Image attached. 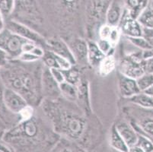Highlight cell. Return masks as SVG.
<instances>
[{"instance_id": "7a4b0ae2", "label": "cell", "mask_w": 153, "mask_h": 152, "mask_svg": "<svg viewBox=\"0 0 153 152\" xmlns=\"http://www.w3.org/2000/svg\"><path fill=\"white\" fill-rule=\"evenodd\" d=\"M28 41L7 28L0 31V48L6 53L9 59H19L23 53L24 45Z\"/></svg>"}, {"instance_id": "277c9868", "label": "cell", "mask_w": 153, "mask_h": 152, "mask_svg": "<svg viewBox=\"0 0 153 152\" xmlns=\"http://www.w3.org/2000/svg\"><path fill=\"white\" fill-rule=\"evenodd\" d=\"M118 27L121 31V33H123L128 37H143V27L138 20L131 18L126 8Z\"/></svg>"}, {"instance_id": "8992f818", "label": "cell", "mask_w": 153, "mask_h": 152, "mask_svg": "<svg viewBox=\"0 0 153 152\" xmlns=\"http://www.w3.org/2000/svg\"><path fill=\"white\" fill-rule=\"evenodd\" d=\"M6 28L14 33L26 39V40L35 43L36 44H40L44 42V39L40 34L32 30L30 27H27L23 24H21L15 21H10L7 23Z\"/></svg>"}, {"instance_id": "cb8c5ba5", "label": "cell", "mask_w": 153, "mask_h": 152, "mask_svg": "<svg viewBox=\"0 0 153 152\" xmlns=\"http://www.w3.org/2000/svg\"><path fill=\"white\" fill-rule=\"evenodd\" d=\"M129 41L135 47H138L139 49L142 50L143 51L149 50H152L151 45L148 42V40L145 38L144 37H128Z\"/></svg>"}, {"instance_id": "ac0fdd59", "label": "cell", "mask_w": 153, "mask_h": 152, "mask_svg": "<svg viewBox=\"0 0 153 152\" xmlns=\"http://www.w3.org/2000/svg\"><path fill=\"white\" fill-rule=\"evenodd\" d=\"M137 20L142 25L143 29H148V30L153 29V8L148 5V6L143 10Z\"/></svg>"}, {"instance_id": "60d3db41", "label": "cell", "mask_w": 153, "mask_h": 152, "mask_svg": "<svg viewBox=\"0 0 153 152\" xmlns=\"http://www.w3.org/2000/svg\"><path fill=\"white\" fill-rule=\"evenodd\" d=\"M118 152H119V151H118Z\"/></svg>"}, {"instance_id": "d6986e66", "label": "cell", "mask_w": 153, "mask_h": 152, "mask_svg": "<svg viewBox=\"0 0 153 152\" xmlns=\"http://www.w3.org/2000/svg\"><path fill=\"white\" fill-rule=\"evenodd\" d=\"M115 67H116L115 58L112 55H109L104 57V59L101 61L98 66V70L101 75L106 76L114 70Z\"/></svg>"}, {"instance_id": "83f0119b", "label": "cell", "mask_w": 153, "mask_h": 152, "mask_svg": "<svg viewBox=\"0 0 153 152\" xmlns=\"http://www.w3.org/2000/svg\"><path fill=\"white\" fill-rule=\"evenodd\" d=\"M121 36V31L118 27H112L111 33H110L108 40L111 42L113 47H114L119 41L120 38Z\"/></svg>"}, {"instance_id": "2e32d148", "label": "cell", "mask_w": 153, "mask_h": 152, "mask_svg": "<svg viewBox=\"0 0 153 152\" xmlns=\"http://www.w3.org/2000/svg\"><path fill=\"white\" fill-rule=\"evenodd\" d=\"M72 48L70 49L72 54L76 59L83 60L87 59L88 56V43L82 39H76L72 42Z\"/></svg>"}, {"instance_id": "d4e9b609", "label": "cell", "mask_w": 153, "mask_h": 152, "mask_svg": "<svg viewBox=\"0 0 153 152\" xmlns=\"http://www.w3.org/2000/svg\"><path fill=\"white\" fill-rule=\"evenodd\" d=\"M15 8V1L12 0H2L0 1V13L3 19L8 17L13 12Z\"/></svg>"}, {"instance_id": "4dcf8cb0", "label": "cell", "mask_w": 153, "mask_h": 152, "mask_svg": "<svg viewBox=\"0 0 153 152\" xmlns=\"http://www.w3.org/2000/svg\"><path fill=\"white\" fill-rule=\"evenodd\" d=\"M50 72H51L54 80L59 85L65 82V78H64L63 72L62 70L59 69H50Z\"/></svg>"}, {"instance_id": "836d02e7", "label": "cell", "mask_w": 153, "mask_h": 152, "mask_svg": "<svg viewBox=\"0 0 153 152\" xmlns=\"http://www.w3.org/2000/svg\"><path fill=\"white\" fill-rule=\"evenodd\" d=\"M143 37L148 40L153 50V29H143Z\"/></svg>"}, {"instance_id": "603a6c76", "label": "cell", "mask_w": 153, "mask_h": 152, "mask_svg": "<svg viewBox=\"0 0 153 152\" xmlns=\"http://www.w3.org/2000/svg\"><path fill=\"white\" fill-rule=\"evenodd\" d=\"M136 82L140 91H146L153 85V74H143L141 77L136 79Z\"/></svg>"}, {"instance_id": "4316f807", "label": "cell", "mask_w": 153, "mask_h": 152, "mask_svg": "<svg viewBox=\"0 0 153 152\" xmlns=\"http://www.w3.org/2000/svg\"><path fill=\"white\" fill-rule=\"evenodd\" d=\"M96 44L98 45L99 50H101V52L105 56L111 55L110 53H111V51L112 50L113 46L109 40L99 39V40L97 41Z\"/></svg>"}, {"instance_id": "30bf717a", "label": "cell", "mask_w": 153, "mask_h": 152, "mask_svg": "<svg viewBox=\"0 0 153 152\" xmlns=\"http://www.w3.org/2000/svg\"><path fill=\"white\" fill-rule=\"evenodd\" d=\"M116 128L128 147H132L137 144L138 133L136 132L133 125L126 122H120L116 125Z\"/></svg>"}, {"instance_id": "8fae6325", "label": "cell", "mask_w": 153, "mask_h": 152, "mask_svg": "<svg viewBox=\"0 0 153 152\" xmlns=\"http://www.w3.org/2000/svg\"><path fill=\"white\" fill-rule=\"evenodd\" d=\"M123 5L119 2H111L109 7L108 8L106 13L107 24L110 25L111 27H117L119 25L120 22L121 20L122 15L124 12Z\"/></svg>"}, {"instance_id": "1f68e13d", "label": "cell", "mask_w": 153, "mask_h": 152, "mask_svg": "<svg viewBox=\"0 0 153 152\" xmlns=\"http://www.w3.org/2000/svg\"><path fill=\"white\" fill-rule=\"evenodd\" d=\"M19 60L23 62H27V63H30V62H34L36 61L39 60L40 59L32 54L31 53H22V55L19 57Z\"/></svg>"}, {"instance_id": "5b68a950", "label": "cell", "mask_w": 153, "mask_h": 152, "mask_svg": "<svg viewBox=\"0 0 153 152\" xmlns=\"http://www.w3.org/2000/svg\"><path fill=\"white\" fill-rule=\"evenodd\" d=\"M4 104L8 110L14 114H20L28 106L27 100L21 94L10 88L5 87L3 93Z\"/></svg>"}, {"instance_id": "9c48e42d", "label": "cell", "mask_w": 153, "mask_h": 152, "mask_svg": "<svg viewBox=\"0 0 153 152\" xmlns=\"http://www.w3.org/2000/svg\"><path fill=\"white\" fill-rule=\"evenodd\" d=\"M118 85L120 94L124 97L131 98L141 93L136 79L127 77L120 72L118 74Z\"/></svg>"}, {"instance_id": "7c38bea8", "label": "cell", "mask_w": 153, "mask_h": 152, "mask_svg": "<svg viewBox=\"0 0 153 152\" xmlns=\"http://www.w3.org/2000/svg\"><path fill=\"white\" fill-rule=\"evenodd\" d=\"M42 89L48 95H55L60 92L59 85L54 80L50 69L45 67L42 72Z\"/></svg>"}, {"instance_id": "52a82bcc", "label": "cell", "mask_w": 153, "mask_h": 152, "mask_svg": "<svg viewBox=\"0 0 153 152\" xmlns=\"http://www.w3.org/2000/svg\"><path fill=\"white\" fill-rule=\"evenodd\" d=\"M61 125L65 132L72 138H79L84 130V123L81 119L71 115L60 116Z\"/></svg>"}, {"instance_id": "74e56055", "label": "cell", "mask_w": 153, "mask_h": 152, "mask_svg": "<svg viewBox=\"0 0 153 152\" xmlns=\"http://www.w3.org/2000/svg\"><path fill=\"white\" fill-rule=\"evenodd\" d=\"M0 152H13L12 149L9 148V147L5 145L0 143Z\"/></svg>"}, {"instance_id": "44dd1931", "label": "cell", "mask_w": 153, "mask_h": 152, "mask_svg": "<svg viewBox=\"0 0 153 152\" xmlns=\"http://www.w3.org/2000/svg\"><path fill=\"white\" fill-rule=\"evenodd\" d=\"M60 93L69 100H74L78 96V90L76 85H71L68 82H63L59 85Z\"/></svg>"}, {"instance_id": "f1b7e54d", "label": "cell", "mask_w": 153, "mask_h": 152, "mask_svg": "<svg viewBox=\"0 0 153 152\" xmlns=\"http://www.w3.org/2000/svg\"><path fill=\"white\" fill-rule=\"evenodd\" d=\"M140 129L145 132V135L153 137V120L152 119H146L140 125Z\"/></svg>"}, {"instance_id": "d590c367", "label": "cell", "mask_w": 153, "mask_h": 152, "mask_svg": "<svg viewBox=\"0 0 153 152\" xmlns=\"http://www.w3.org/2000/svg\"><path fill=\"white\" fill-rule=\"evenodd\" d=\"M4 90L5 88H2L0 85V113L2 112L3 110L4 107H5V104H4V100H3V93H4ZM6 108V107H5Z\"/></svg>"}, {"instance_id": "9a60e30c", "label": "cell", "mask_w": 153, "mask_h": 152, "mask_svg": "<svg viewBox=\"0 0 153 152\" xmlns=\"http://www.w3.org/2000/svg\"><path fill=\"white\" fill-rule=\"evenodd\" d=\"M126 7L128 12L134 19H138L140 15L143 12L145 8L149 5L148 1H138V0H130L126 1Z\"/></svg>"}, {"instance_id": "f35d334b", "label": "cell", "mask_w": 153, "mask_h": 152, "mask_svg": "<svg viewBox=\"0 0 153 152\" xmlns=\"http://www.w3.org/2000/svg\"><path fill=\"white\" fill-rule=\"evenodd\" d=\"M143 93H145V94H148V95L151 96V97H153V85L151 87H149L148 90H146V91L143 92Z\"/></svg>"}, {"instance_id": "3957f363", "label": "cell", "mask_w": 153, "mask_h": 152, "mask_svg": "<svg viewBox=\"0 0 153 152\" xmlns=\"http://www.w3.org/2000/svg\"><path fill=\"white\" fill-rule=\"evenodd\" d=\"M142 52L126 57L120 63L119 72L127 77L137 79L145 74Z\"/></svg>"}, {"instance_id": "ba28073f", "label": "cell", "mask_w": 153, "mask_h": 152, "mask_svg": "<svg viewBox=\"0 0 153 152\" xmlns=\"http://www.w3.org/2000/svg\"><path fill=\"white\" fill-rule=\"evenodd\" d=\"M46 45L49 48L50 51L68 59L72 65L76 63V59L72 54L70 48L62 40L51 38L46 41Z\"/></svg>"}, {"instance_id": "e575fe53", "label": "cell", "mask_w": 153, "mask_h": 152, "mask_svg": "<svg viewBox=\"0 0 153 152\" xmlns=\"http://www.w3.org/2000/svg\"><path fill=\"white\" fill-rule=\"evenodd\" d=\"M9 56L6 53L0 48V67H4L8 64L9 62Z\"/></svg>"}, {"instance_id": "6da1fadb", "label": "cell", "mask_w": 153, "mask_h": 152, "mask_svg": "<svg viewBox=\"0 0 153 152\" xmlns=\"http://www.w3.org/2000/svg\"><path fill=\"white\" fill-rule=\"evenodd\" d=\"M0 72V77L6 87L19 93L27 103L35 102L42 88V76L23 66L9 67Z\"/></svg>"}, {"instance_id": "484cf974", "label": "cell", "mask_w": 153, "mask_h": 152, "mask_svg": "<svg viewBox=\"0 0 153 152\" xmlns=\"http://www.w3.org/2000/svg\"><path fill=\"white\" fill-rule=\"evenodd\" d=\"M136 145L145 152H153V143L143 134L138 133V142Z\"/></svg>"}, {"instance_id": "d6a6232c", "label": "cell", "mask_w": 153, "mask_h": 152, "mask_svg": "<svg viewBox=\"0 0 153 152\" xmlns=\"http://www.w3.org/2000/svg\"><path fill=\"white\" fill-rule=\"evenodd\" d=\"M143 69L145 73L153 74V56L143 60Z\"/></svg>"}, {"instance_id": "7402d4cb", "label": "cell", "mask_w": 153, "mask_h": 152, "mask_svg": "<svg viewBox=\"0 0 153 152\" xmlns=\"http://www.w3.org/2000/svg\"><path fill=\"white\" fill-rule=\"evenodd\" d=\"M65 78V82L68 83L73 85H77L80 82V74L78 69L71 67L68 70L62 71Z\"/></svg>"}, {"instance_id": "ab89813d", "label": "cell", "mask_w": 153, "mask_h": 152, "mask_svg": "<svg viewBox=\"0 0 153 152\" xmlns=\"http://www.w3.org/2000/svg\"><path fill=\"white\" fill-rule=\"evenodd\" d=\"M4 29V22H3V17L0 13V31Z\"/></svg>"}, {"instance_id": "4fadbf2b", "label": "cell", "mask_w": 153, "mask_h": 152, "mask_svg": "<svg viewBox=\"0 0 153 152\" xmlns=\"http://www.w3.org/2000/svg\"><path fill=\"white\" fill-rule=\"evenodd\" d=\"M88 43L87 59L93 67H98L105 56L101 52L95 42L88 41Z\"/></svg>"}, {"instance_id": "ffe728a7", "label": "cell", "mask_w": 153, "mask_h": 152, "mask_svg": "<svg viewBox=\"0 0 153 152\" xmlns=\"http://www.w3.org/2000/svg\"><path fill=\"white\" fill-rule=\"evenodd\" d=\"M132 102L145 108H153V97L141 92L130 98Z\"/></svg>"}, {"instance_id": "e0dca14e", "label": "cell", "mask_w": 153, "mask_h": 152, "mask_svg": "<svg viewBox=\"0 0 153 152\" xmlns=\"http://www.w3.org/2000/svg\"><path fill=\"white\" fill-rule=\"evenodd\" d=\"M111 145L119 152H128L129 147L117 132L116 125H114L111 131Z\"/></svg>"}, {"instance_id": "8d00e7d4", "label": "cell", "mask_w": 153, "mask_h": 152, "mask_svg": "<svg viewBox=\"0 0 153 152\" xmlns=\"http://www.w3.org/2000/svg\"><path fill=\"white\" fill-rule=\"evenodd\" d=\"M128 152H145V151L140 147V146L136 145L129 148V151H128Z\"/></svg>"}, {"instance_id": "5bb4252c", "label": "cell", "mask_w": 153, "mask_h": 152, "mask_svg": "<svg viewBox=\"0 0 153 152\" xmlns=\"http://www.w3.org/2000/svg\"><path fill=\"white\" fill-rule=\"evenodd\" d=\"M111 2L107 1H93L90 4L89 13L93 19H105L108 8Z\"/></svg>"}, {"instance_id": "f546056e", "label": "cell", "mask_w": 153, "mask_h": 152, "mask_svg": "<svg viewBox=\"0 0 153 152\" xmlns=\"http://www.w3.org/2000/svg\"><path fill=\"white\" fill-rule=\"evenodd\" d=\"M112 27L108 24H103L102 26L99 27L98 30V35H99V39H103V40H108L109 38L110 33H111Z\"/></svg>"}]
</instances>
